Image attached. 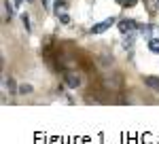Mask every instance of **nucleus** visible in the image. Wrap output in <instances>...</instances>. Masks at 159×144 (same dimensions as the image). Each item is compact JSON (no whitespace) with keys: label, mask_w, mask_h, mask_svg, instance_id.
Segmentation results:
<instances>
[{"label":"nucleus","mask_w":159,"mask_h":144,"mask_svg":"<svg viewBox=\"0 0 159 144\" xmlns=\"http://www.w3.org/2000/svg\"><path fill=\"white\" fill-rule=\"evenodd\" d=\"M115 25V17H106V19H102L100 24H96V25H91V34H104L108 28H112Z\"/></svg>","instance_id":"1"},{"label":"nucleus","mask_w":159,"mask_h":144,"mask_svg":"<svg viewBox=\"0 0 159 144\" xmlns=\"http://www.w3.org/2000/svg\"><path fill=\"white\" fill-rule=\"evenodd\" d=\"M136 28H138V24H136L134 19H121V21H119V30H121L123 36H125V34H132Z\"/></svg>","instance_id":"2"},{"label":"nucleus","mask_w":159,"mask_h":144,"mask_svg":"<svg viewBox=\"0 0 159 144\" xmlns=\"http://www.w3.org/2000/svg\"><path fill=\"white\" fill-rule=\"evenodd\" d=\"M11 17H13V9L9 7V2L4 0V2H2V19H4V21H11Z\"/></svg>","instance_id":"3"},{"label":"nucleus","mask_w":159,"mask_h":144,"mask_svg":"<svg viewBox=\"0 0 159 144\" xmlns=\"http://www.w3.org/2000/svg\"><path fill=\"white\" fill-rule=\"evenodd\" d=\"M66 83H68V87H79V85H81V79H79V74L70 72V74L66 76Z\"/></svg>","instance_id":"4"},{"label":"nucleus","mask_w":159,"mask_h":144,"mask_svg":"<svg viewBox=\"0 0 159 144\" xmlns=\"http://www.w3.org/2000/svg\"><path fill=\"white\" fill-rule=\"evenodd\" d=\"M66 7H68V2H66V0H55V7H53L55 15H61V13L66 11Z\"/></svg>","instance_id":"5"},{"label":"nucleus","mask_w":159,"mask_h":144,"mask_svg":"<svg viewBox=\"0 0 159 144\" xmlns=\"http://www.w3.org/2000/svg\"><path fill=\"white\" fill-rule=\"evenodd\" d=\"M144 85L151 87V89H159V79L157 76H147V79H144Z\"/></svg>","instance_id":"6"},{"label":"nucleus","mask_w":159,"mask_h":144,"mask_svg":"<svg viewBox=\"0 0 159 144\" xmlns=\"http://www.w3.org/2000/svg\"><path fill=\"white\" fill-rule=\"evenodd\" d=\"M148 49H151L153 53H159V38H151V40H148Z\"/></svg>","instance_id":"7"},{"label":"nucleus","mask_w":159,"mask_h":144,"mask_svg":"<svg viewBox=\"0 0 159 144\" xmlns=\"http://www.w3.org/2000/svg\"><path fill=\"white\" fill-rule=\"evenodd\" d=\"M134 45V36L132 34H125V38H123V47L127 49V47H132Z\"/></svg>","instance_id":"8"},{"label":"nucleus","mask_w":159,"mask_h":144,"mask_svg":"<svg viewBox=\"0 0 159 144\" xmlns=\"http://www.w3.org/2000/svg\"><path fill=\"white\" fill-rule=\"evenodd\" d=\"M30 91H32V85H28V83L19 85V93H30Z\"/></svg>","instance_id":"9"},{"label":"nucleus","mask_w":159,"mask_h":144,"mask_svg":"<svg viewBox=\"0 0 159 144\" xmlns=\"http://www.w3.org/2000/svg\"><path fill=\"white\" fill-rule=\"evenodd\" d=\"M57 17H60V21H61L64 25L70 24V15H68V13H61V15H57Z\"/></svg>","instance_id":"10"},{"label":"nucleus","mask_w":159,"mask_h":144,"mask_svg":"<svg viewBox=\"0 0 159 144\" xmlns=\"http://www.w3.org/2000/svg\"><path fill=\"white\" fill-rule=\"evenodd\" d=\"M21 21H24L25 30H30V17H28V15H21Z\"/></svg>","instance_id":"11"},{"label":"nucleus","mask_w":159,"mask_h":144,"mask_svg":"<svg viewBox=\"0 0 159 144\" xmlns=\"http://www.w3.org/2000/svg\"><path fill=\"white\" fill-rule=\"evenodd\" d=\"M4 85H7V89H9V91H13V89H15V81H13V79L4 81Z\"/></svg>","instance_id":"12"},{"label":"nucleus","mask_w":159,"mask_h":144,"mask_svg":"<svg viewBox=\"0 0 159 144\" xmlns=\"http://www.w3.org/2000/svg\"><path fill=\"white\" fill-rule=\"evenodd\" d=\"M138 4V0H123V7H134Z\"/></svg>","instance_id":"13"},{"label":"nucleus","mask_w":159,"mask_h":144,"mask_svg":"<svg viewBox=\"0 0 159 144\" xmlns=\"http://www.w3.org/2000/svg\"><path fill=\"white\" fill-rule=\"evenodd\" d=\"M43 7H49V0H43Z\"/></svg>","instance_id":"14"},{"label":"nucleus","mask_w":159,"mask_h":144,"mask_svg":"<svg viewBox=\"0 0 159 144\" xmlns=\"http://www.w3.org/2000/svg\"><path fill=\"white\" fill-rule=\"evenodd\" d=\"M19 2H21V0H15V4H19Z\"/></svg>","instance_id":"15"},{"label":"nucleus","mask_w":159,"mask_h":144,"mask_svg":"<svg viewBox=\"0 0 159 144\" xmlns=\"http://www.w3.org/2000/svg\"><path fill=\"white\" fill-rule=\"evenodd\" d=\"M157 32H159V28H157Z\"/></svg>","instance_id":"16"}]
</instances>
